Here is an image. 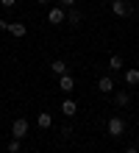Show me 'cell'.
Listing matches in <instances>:
<instances>
[{"instance_id": "7", "label": "cell", "mask_w": 139, "mask_h": 153, "mask_svg": "<svg viewBox=\"0 0 139 153\" xmlns=\"http://www.w3.org/2000/svg\"><path fill=\"white\" fill-rule=\"evenodd\" d=\"M67 61H61V59H53L50 61V73H56V75H67Z\"/></svg>"}, {"instance_id": "16", "label": "cell", "mask_w": 139, "mask_h": 153, "mask_svg": "<svg viewBox=\"0 0 139 153\" xmlns=\"http://www.w3.org/2000/svg\"><path fill=\"white\" fill-rule=\"evenodd\" d=\"M61 8H75V0H59Z\"/></svg>"}, {"instance_id": "8", "label": "cell", "mask_w": 139, "mask_h": 153, "mask_svg": "<svg viewBox=\"0 0 139 153\" xmlns=\"http://www.w3.org/2000/svg\"><path fill=\"white\" fill-rule=\"evenodd\" d=\"M8 33H11V36H25L28 25L25 22H8Z\"/></svg>"}, {"instance_id": "1", "label": "cell", "mask_w": 139, "mask_h": 153, "mask_svg": "<svg viewBox=\"0 0 139 153\" xmlns=\"http://www.w3.org/2000/svg\"><path fill=\"white\" fill-rule=\"evenodd\" d=\"M106 128H109V137H114V139H120V137H123V134H125V123L120 120V117H111Z\"/></svg>"}, {"instance_id": "11", "label": "cell", "mask_w": 139, "mask_h": 153, "mask_svg": "<svg viewBox=\"0 0 139 153\" xmlns=\"http://www.w3.org/2000/svg\"><path fill=\"white\" fill-rule=\"evenodd\" d=\"M125 84H128V86H136V84H139V70H136V67L125 70Z\"/></svg>"}, {"instance_id": "12", "label": "cell", "mask_w": 139, "mask_h": 153, "mask_svg": "<svg viewBox=\"0 0 139 153\" xmlns=\"http://www.w3.org/2000/svg\"><path fill=\"white\" fill-rule=\"evenodd\" d=\"M61 111L67 114V117H75V111H78V106H75V100H64V103H61Z\"/></svg>"}, {"instance_id": "18", "label": "cell", "mask_w": 139, "mask_h": 153, "mask_svg": "<svg viewBox=\"0 0 139 153\" xmlns=\"http://www.w3.org/2000/svg\"><path fill=\"white\" fill-rule=\"evenodd\" d=\"M0 31H8V22L6 20H0Z\"/></svg>"}, {"instance_id": "5", "label": "cell", "mask_w": 139, "mask_h": 153, "mask_svg": "<svg viewBox=\"0 0 139 153\" xmlns=\"http://www.w3.org/2000/svg\"><path fill=\"white\" fill-rule=\"evenodd\" d=\"M59 89H61V92H72V89H75V78H72L70 73L59 75Z\"/></svg>"}, {"instance_id": "6", "label": "cell", "mask_w": 139, "mask_h": 153, "mask_svg": "<svg viewBox=\"0 0 139 153\" xmlns=\"http://www.w3.org/2000/svg\"><path fill=\"white\" fill-rule=\"evenodd\" d=\"M97 92H103V95H111V92H114V81H111L109 75H103V78L97 81Z\"/></svg>"}, {"instance_id": "3", "label": "cell", "mask_w": 139, "mask_h": 153, "mask_svg": "<svg viewBox=\"0 0 139 153\" xmlns=\"http://www.w3.org/2000/svg\"><path fill=\"white\" fill-rule=\"evenodd\" d=\"M11 137L14 139H25L28 137V120H14V125H11Z\"/></svg>"}, {"instance_id": "17", "label": "cell", "mask_w": 139, "mask_h": 153, "mask_svg": "<svg viewBox=\"0 0 139 153\" xmlns=\"http://www.w3.org/2000/svg\"><path fill=\"white\" fill-rule=\"evenodd\" d=\"M0 3H3V6H6V8H11V6H14V3H17V0H0Z\"/></svg>"}, {"instance_id": "14", "label": "cell", "mask_w": 139, "mask_h": 153, "mask_svg": "<svg viewBox=\"0 0 139 153\" xmlns=\"http://www.w3.org/2000/svg\"><path fill=\"white\" fill-rule=\"evenodd\" d=\"M109 67L111 70H120V67H123V59H120V56H111L109 59Z\"/></svg>"}, {"instance_id": "10", "label": "cell", "mask_w": 139, "mask_h": 153, "mask_svg": "<svg viewBox=\"0 0 139 153\" xmlns=\"http://www.w3.org/2000/svg\"><path fill=\"white\" fill-rule=\"evenodd\" d=\"M128 103H131V95H128L125 89L114 92V106H120V109H123V106H128Z\"/></svg>"}, {"instance_id": "2", "label": "cell", "mask_w": 139, "mask_h": 153, "mask_svg": "<svg viewBox=\"0 0 139 153\" xmlns=\"http://www.w3.org/2000/svg\"><path fill=\"white\" fill-rule=\"evenodd\" d=\"M111 11H114V17H128L131 14V3L128 0H111Z\"/></svg>"}, {"instance_id": "13", "label": "cell", "mask_w": 139, "mask_h": 153, "mask_svg": "<svg viewBox=\"0 0 139 153\" xmlns=\"http://www.w3.org/2000/svg\"><path fill=\"white\" fill-rule=\"evenodd\" d=\"M81 20H83V14L78 11V8H70V14H67V22H72V25H81Z\"/></svg>"}, {"instance_id": "20", "label": "cell", "mask_w": 139, "mask_h": 153, "mask_svg": "<svg viewBox=\"0 0 139 153\" xmlns=\"http://www.w3.org/2000/svg\"><path fill=\"white\" fill-rule=\"evenodd\" d=\"M36 3H42V6H48V3H50V0H36Z\"/></svg>"}, {"instance_id": "19", "label": "cell", "mask_w": 139, "mask_h": 153, "mask_svg": "<svg viewBox=\"0 0 139 153\" xmlns=\"http://www.w3.org/2000/svg\"><path fill=\"white\" fill-rule=\"evenodd\" d=\"M125 153H139V150L136 148H125Z\"/></svg>"}, {"instance_id": "15", "label": "cell", "mask_w": 139, "mask_h": 153, "mask_svg": "<svg viewBox=\"0 0 139 153\" xmlns=\"http://www.w3.org/2000/svg\"><path fill=\"white\" fill-rule=\"evenodd\" d=\"M8 153H20V139H11V142H8Z\"/></svg>"}, {"instance_id": "21", "label": "cell", "mask_w": 139, "mask_h": 153, "mask_svg": "<svg viewBox=\"0 0 139 153\" xmlns=\"http://www.w3.org/2000/svg\"><path fill=\"white\" fill-rule=\"evenodd\" d=\"M106 3H111V0H106Z\"/></svg>"}, {"instance_id": "9", "label": "cell", "mask_w": 139, "mask_h": 153, "mask_svg": "<svg viewBox=\"0 0 139 153\" xmlns=\"http://www.w3.org/2000/svg\"><path fill=\"white\" fill-rule=\"evenodd\" d=\"M36 125L48 131L50 125H53V117H50V111H39V117H36Z\"/></svg>"}, {"instance_id": "4", "label": "cell", "mask_w": 139, "mask_h": 153, "mask_svg": "<svg viewBox=\"0 0 139 153\" xmlns=\"http://www.w3.org/2000/svg\"><path fill=\"white\" fill-rule=\"evenodd\" d=\"M64 17H67V14H64L61 6H50V11H48V22H50V25H61Z\"/></svg>"}]
</instances>
